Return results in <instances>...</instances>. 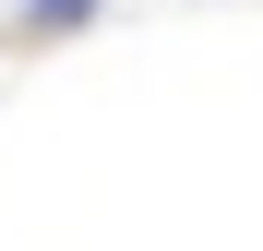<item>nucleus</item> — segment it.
Here are the masks:
<instances>
[{"mask_svg": "<svg viewBox=\"0 0 263 251\" xmlns=\"http://www.w3.org/2000/svg\"><path fill=\"white\" fill-rule=\"evenodd\" d=\"M84 12H108V0H24V36H72Z\"/></svg>", "mask_w": 263, "mask_h": 251, "instance_id": "nucleus-1", "label": "nucleus"}]
</instances>
